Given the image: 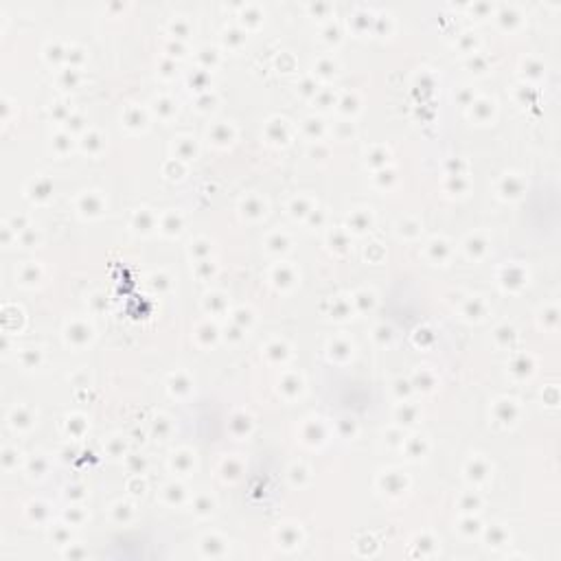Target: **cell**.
I'll return each mask as SVG.
<instances>
[{"label":"cell","instance_id":"cell-1","mask_svg":"<svg viewBox=\"0 0 561 561\" xmlns=\"http://www.w3.org/2000/svg\"><path fill=\"white\" fill-rule=\"evenodd\" d=\"M79 211L82 215H88V217H97L101 215L103 211V200L99 193H86L82 200H79Z\"/></svg>","mask_w":561,"mask_h":561},{"label":"cell","instance_id":"cell-2","mask_svg":"<svg viewBox=\"0 0 561 561\" xmlns=\"http://www.w3.org/2000/svg\"><path fill=\"white\" fill-rule=\"evenodd\" d=\"M272 281H274V285L276 287H283V290H285V287H290V285H294V281H296V274H294V270L290 268V265H276L274 268V272H272Z\"/></svg>","mask_w":561,"mask_h":561},{"label":"cell","instance_id":"cell-3","mask_svg":"<svg viewBox=\"0 0 561 561\" xmlns=\"http://www.w3.org/2000/svg\"><path fill=\"white\" fill-rule=\"evenodd\" d=\"M90 335H92V333H90V327L84 325V322H73V325L66 329V338L71 340L73 344H77V346L88 342Z\"/></svg>","mask_w":561,"mask_h":561},{"label":"cell","instance_id":"cell-4","mask_svg":"<svg viewBox=\"0 0 561 561\" xmlns=\"http://www.w3.org/2000/svg\"><path fill=\"white\" fill-rule=\"evenodd\" d=\"M465 473H467V478H469V480H473V482L487 480V476H489V465H487V460H482V458H473V460H469V465H467Z\"/></svg>","mask_w":561,"mask_h":561},{"label":"cell","instance_id":"cell-5","mask_svg":"<svg viewBox=\"0 0 561 561\" xmlns=\"http://www.w3.org/2000/svg\"><path fill=\"white\" fill-rule=\"evenodd\" d=\"M522 191H524V180L519 176H506L500 187V193L504 198H517V195H522Z\"/></svg>","mask_w":561,"mask_h":561},{"label":"cell","instance_id":"cell-6","mask_svg":"<svg viewBox=\"0 0 561 561\" xmlns=\"http://www.w3.org/2000/svg\"><path fill=\"white\" fill-rule=\"evenodd\" d=\"M502 285L504 287H513L517 283V285H524L526 283V274L522 268H517V265H508V268H504V276H502Z\"/></svg>","mask_w":561,"mask_h":561},{"label":"cell","instance_id":"cell-7","mask_svg":"<svg viewBox=\"0 0 561 561\" xmlns=\"http://www.w3.org/2000/svg\"><path fill=\"white\" fill-rule=\"evenodd\" d=\"M279 541H281V546L283 548H296V546H300V533H298V528H294V526H283L281 528V533H279Z\"/></svg>","mask_w":561,"mask_h":561},{"label":"cell","instance_id":"cell-8","mask_svg":"<svg viewBox=\"0 0 561 561\" xmlns=\"http://www.w3.org/2000/svg\"><path fill=\"white\" fill-rule=\"evenodd\" d=\"M241 208H244V215L248 217H261L265 213V204L259 198H248L244 200V204H241Z\"/></svg>","mask_w":561,"mask_h":561},{"label":"cell","instance_id":"cell-9","mask_svg":"<svg viewBox=\"0 0 561 561\" xmlns=\"http://www.w3.org/2000/svg\"><path fill=\"white\" fill-rule=\"evenodd\" d=\"M160 226H163V233H167V235H178L180 228H182V219H180V215H176V213H167V215L163 217V224H160Z\"/></svg>","mask_w":561,"mask_h":561},{"label":"cell","instance_id":"cell-10","mask_svg":"<svg viewBox=\"0 0 561 561\" xmlns=\"http://www.w3.org/2000/svg\"><path fill=\"white\" fill-rule=\"evenodd\" d=\"M33 423V416H31V412H29L27 408H16L14 410V414H11V425L14 427H29Z\"/></svg>","mask_w":561,"mask_h":561},{"label":"cell","instance_id":"cell-11","mask_svg":"<svg viewBox=\"0 0 561 561\" xmlns=\"http://www.w3.org/2000/svg\"><path fill=\"white\" fill-rule=\"evenodd\" d=\"M290 211L294 217H305L309 215V213H314V206H311V202L307 198H296L290 204Z\"/></svg>","mask_w":561,"mask_h":561},{"label":"cell","instance_id":"cell-12","mask_svg":"<svg viewBox=\"0 0 561 561\" xmlns=\"http://www.w3.org/2000/svg\"><path fill=\"white\" fill-rule=\"evenodd\" d=\"M173 469H178L180 473H187L191 467H193V456H191L189 452H180V454H173V460H171Z\"/></svg>","mask_w":561,"mask_h":561},{"label":"cell","instance_id":"cell-13","mask_svg":"<svg viewBox=\"0 0 561 561\" xmlns=\"http://www.w3.org/2000/svg\"><path fill=\"white\" fill-rule=\"evenodd\" d=\"M349 224H351V228H355L357 233H362V230H366L368 226H371V217H368V213H364V211H355L353 215L349 217Z\"/></svg>","mask_w":561,"mask_h":561},{"label":"cell","instance_id":"cell-14","mask_svg":"<svg viewBox=\"0 0 561 561\" xmlns=\"http://www.w3.org/2000/svg\"><path fill=\"white\" fill-rule=\"evenodd\" d=\"M471 106H473V112H471V114H476L478 121H487L489 114H493V101H489V99H482V101H478V103H471Z\"/></svg>","mask_w":561,"mask_h":561},{"label":"cell","instance_id":"cell-15","mask_svg":"<svg viewBox=\"0 0 561 561\" xmlns=\"http://www.w3.org/2000/svg\"><path fill=\"white\" fill-rule=\"evenodd\" d=\"M82 147L86 149V152H90V154H97L103 147V141H101V136L97 134V132H88V134L84 136V141H82Z\"/></svg>","mask_w":561,"mask_h":561},{"label":"cell","instance_id":"cell-16","mask_svg":"<svg viewBox=\"0 0 561 561\" xmlns=\"http://www.w3.org/2000/svg\"><path fill=\"white\" fill-rule=\"evenodd\" d=\"M176 154H178V158H182V160L193 158V156H195V145L191 143V138H180V141L176 143Z\"/></svg>","mask_w":561,"mask_h":561},{"label":"cell","instance_id":"cell-17","mask_svg":"<svg viewBox=\"0 0 561 561\" xmlns=\"http://www.w3.org/2000/svg\"><path fill=\"white\" fill-rule=\"evenodd\" d=\"M169 388H171V392H176V395H182V392L191 390V381L184 377V375H173L171 381H169Z\"/></svg>","mask_w":561,"mask_h":561},{"label":"cell","instance_id":"cell-18","mask_svg":"<svg viewBox=\"0 0 561 561\" xmlns=\"http://www.w3.org/2000/svg\"><path fill=\"white\" fill-rule=\"evenodd\" d=\"M506 539H508V535H506V530L502 528V526H493V528L489 530V546H504L506 543Z\"/></svg>","mask_w":561,"mask_h":561},{"label":"cell","instance_id":"cell-19","mask_svg":"<svg viewBox=\"0 0 561 561\" xmlns=\"http://www.w3.org/2000/svg\"><path fill=\"white\" fill-rule=\"evenodd\" d=\"M300 388H303V381H300V377H296V375H287V377L281 381V390L283 392H292V395H296V392H300Z\"/></svg>","mask_w":561,"mask_h":561},{"label":"cell","instance_id":"cell-20","mask_svg":"<svg viewBox=\"0 0 561 561\" xmlns=\"http://www.w3.org/2000/svg\"><path fill=\"white\" fill-rule=\"evenodd\" d=\"M224 307H226V300H224L222 294H208L206 296V309L213 311V314H219V311H224Z\"/></svg>","mask_w":561,"mask_h":561},{"label":"cell","instance_id":"cell-21","mask_svg":"<svg viewBox=\"0 0 561 561\" xmlns=\"http://www.w3.org/2000/svg\"><path fill=\"white\" fill-rule=\"evenodd\" d=\"M513 373H519V375H530L533 373V362H530V357H524L519 355L515 362H513Z\"/></svg>","mask_w":561,"mask_h":561},{"label":"cell","instance_id":"cell-22","mask_svg":"<svg viewBox=\"0 0 561 561\" xmlns=\"http://www.w3.org/2000/svg\"><path fill=\"white\" fill-rule=\"evenodd\" d=\"M287 244H290V241H287V237L285 235H272L270 239H268V248L272 252H283V250H287Z\"/></svg>","mask_w":561,"mask_h":561},{"label":"cell","instance_id":"cell-23","mask_svg":"<svg viewBox=\"0 0 561 561\" xmlns=\"http://www.w3.org/2000/svg\"><path fill=\"white\" fill-rule=\"evenodd\" d=\"M487 250V241H480L476 239V237H471L469 241H467V252H469V257H480V252Z\"/></svg>","mask_w":561,"mask_h":561},{"label":"cell","instance_id":"cell-24","mask_svg":"<svg viewBox=\"0 0 561 561\" xmlns=\"http://www.w3.org/2000/svg\"><path fill=\"white\" fill-rule=\"evenodd\" d=\"M338 106H340V112H342V114H353L357 110V97L355 95H346L344 99L338 103Z\"/></svg>","mask_w":561,"mask_h":561},{"label":"cell","instance_id":"cell-25","mask_svg":"<svg viewBox=\"0 0 561 561\" xmlns=\"http://www.w3.org/2000/svg\"><path fill=\"white\" fill-rule=\"evenodd\" d=\"M33 191H38L33 198H38V200L40 198H49V195H51V182L44 180V178H40V180L33 182Z\"/></svg>","mask_w":561,"mask_h":561},{"label":"cell","instance_id":"cell-26","mask_svg":"<svg viewBox=\"0 0 561 561\" xmlns=\"http://www.w3.org/2000/svg\"><path fill=\"white\" fill-rule=\"evenodd\" d=\"M213 138H215L217 143H230V138H233V132H230L228 125H217L215 130H213Z\"/></svg>","mask_w":561,"mask_h":561},{"label":"cell","instance_id":"cell-27","mask_svg":"<svg viewBox=\"0 0 561 561\" xmlns=\"http://www.w3.org/2000/svg\"><path fill=\"white\" fill-rule=\"evenodd\" d=\"M265 353H268V357H272V360H283V357L287 355V346L283 344V342H274V344H270L268 346V351H265Z\"/></svg>","mask_w":561,"mask_h":561},{"label":"cell","instance_id":"cell-28","mask_svg":"<svg viewBox=\"0 0 561 561\" xmlns=\"http://www.w3.org/2000/svg\"><path fill=\"white\" fill-rule=\"evenodd\" d=\"M217 543H222V541H217L215 537H206L204 543H202L204 554H211V557H219V554H224V550H217Z\"/></svg>","mask_w":561,"mask_h":561},{"label":"cell","instance_id":"cell-29","mask_svg":"<svg viewBox=\"0 0 561 561\" xmlns=\"http://www.w3.org/2000/svg\"><path fill=\"white\" fill-rule=\"evenodd\" d=\"M156 110H158L163 117H171V114L176 112V103H173L171 99H158L156 101Z\"/></svg>","mask_w":561,"mask_h":561},{"label":"cell","instance_id":"cell-30","mask_svg":"<svg viewBox=\"0 0 561 561\" xmlns=\"http://www.w3.org/2000/svg\"><path fill=\"white\" fill-rule=\"evenodd\" d=\"M211 511H213V500L211 498L202 495V498L195 500V513H200V515H208Z\"/></svg>","mask_w":561,"mask_h":561},{"label":"cell","instance_id":"cell-31","mask_svg":"<svg viewBox=\"0 0 561 561\" xmlns=\"http://www.w3.org/2000/svg\"><path fill=\"white\" fill-rule=\"evenodd\" d=\"M143 114H141V110H136V108H132V110H127V114H125V123L130 125V127H138V125H143Z\"/></svg>","mask_w":561,"mask_h":561},{"label":"cell","instance_id":"cell-32","mask_svg":"<svg viewBox=\"0 0 561 561\" xmlns=\"http://www.w3.org/2000/svg\"><path fill=\"white\" fill-rule=\"evenodd\" d=\"M430 250L434 252V257H438V261H441V259H445L449 254V246L445 244V241L441 239V241H432L430 244Z\"/></svg>","mask_w":561,"mask_h":561},{"label":"cell","instance_id":"cell-33","mask_svg":"<svg viewBox=\"0 0 561 561\" xmlns=\"http://www.w3.org/2000/svg\"><path fill=\"white\" fill-rule=\"evenodd\" d=\"M399 419H403L401 423H414L416 421V408H408V403H403V408L397 412Z\"/></svg>","mask_w":561,"mask_h":561},{"label":"cell","instance_id":"cell-34","mask_svg":"<svg viewBox=\"0 0 561 561\" xmlns=\"http://www.w3.org/2000/svg\"><path fill=\"white\" fill-rule=\"evenodd\" d=\"M165 491H167V495H169V498H171V500H169L171 504H176V502H180V500H182V495H184V489L180 487V484H169V487H167Z\"/></svg>","mask_w":561,"mask_h":561},{"label":"cell","instance_id":"cell-35","mask_svg":"<svg viewBox=\"0 0 561 561\" xmlns=\"http://www.w3.org/2000/svg\"><path fill=\"white\" fill-rule=\"evenodd\" d=\"M329 349H335V353H329V355H340L342 353L344 357H349L351 355V344H346V342H340V340H335V342H331L329 344Z\"/></svg>","mask_w":561,"mask_h":561},{"label":"cell","instance_id":"cell-36","mask_svg":"<svg viewBox=\"0 0 561 561\" xmlns=\"http://www.w3.org/2000/svg\"><path fill=\"white\" fill-rule=\"evenodd\" d=\"M460 530H462V533H469V535L473 533V535H476V533H480V522H478V519L469 517V519H465V522H462Z\"/></svg>","mask_w":561,"mask_h":561},{"label":"cell","instance_id":"cell-37","mask_svg":"<svg viewBox=\"0 0 561 561\" xmlns=\"http://www.w3.org/2000/svg\"><path fill=\"white\" fill-rule=\"evenodd\" d=\"M498 338H504V342H502V344H511L513 340H515V329H513V327H500L498 329Z\"/></svg>","mask_w":561,"mask_h":561},{"label":"cell","instance_id":"cell-38","mask_svg":"<svg viewBox=\"0 0 561 561\" xmlns=\"http://www.w3.org/2000/svg\"><path fill=\"white\" fill-rule=\"evenodd\" d=\"M171 31L176 33L178 38H184V36L189 33V25H187V22H182V20H176V22L171 25Z\"/></svg>","mask_w":561,"mask_h":561},{"label":"cell","instance_id":"cell-39","mask_svg":"<svg viewBox=\"0 0 561 561\" xmlns=\"http://www.w3.org/2000/svg\"><path fill=\"white\" fill-rule=\"evenodd\" d=\"M53 145L60 149V152H66V149H71V136H66V134H60L53 141Z\"/></svg>","mask_w":561,"mask_h":561},{"label":"cell","instance_id":"cell-40","mask_svg":"<svg viewBox=\"0 0 561 561\" xmlns=\"http://www.w3.org/2000/svg\"><path fill=\"white\" fill-rule=\"evenodd\" d=\"M478 506H480V498H476V495H467L462 500V508L465 511H478Z\"/></svg>","mask_w":561,"mask_h":561},{"label":"cell","instance_id":"cell-41","mask_svg":"<svg viewBox=\"0 0 561 561\" xmlns=\"http://www.w3.org/2000/svg\"><path fill=\"white\" fill-rule=\"evenodd\" d=\"M237 36H244V33L237 31V29H230V31L224 33V42L228 44V40H230V42H244V38H237Z\"/></svg>","mask_w":561,"mask_h":561},{"label":"cell","instance_id":"cell-42","mask_svg":"<svg viewBox=\"0 0 561 561\" xmlns=\"http://www.w3.org/2000/svg\"><path fill=\"white\" fill-rule=\"evenodd\" d=\"M318 71H320L322 75H327V77H331V75H335V64L320 62V64H318Z\"/></svg>","mask_w":561,"mask_h":561}]
</instances>
